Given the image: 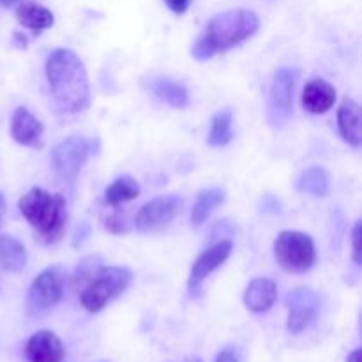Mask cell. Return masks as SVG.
I'll list each match as a JSON object with an SVG mask.
<instances>
[{
    "label": "cell",
    "mask_w": 362,
    "mask_h": 362,
    "mask_svg": "<svg viewBox=\"0 0 362 362\" xmlns=\"http://www.w3.org/2000/svg\"><path fill=\"white\" fill-rule=\"evenodd\" d=\"M184 362H204V361H202L200 357H187V359Z\"/></svg>",
    "instance_id": "836d02e7"
},
{
    "label": "cell",
    "mask_w": 362,
    "mask_h": 362,
    "mask_svg": "<svg viewBox=\"0 0 362 362\" xmlns=\"http://www.w3.org/2000/svg\"><path fill=\"white\" fill-rule=\"evenodd\" d=\"M352 258L356 265H361V221L352 230Z\"/></svg>",
    "instance_id": "484cf974"
},
{
    "label": "cell",
    "mask_w": 362,
    "mask_h": 362,
    "mask_svg": "<svg viewBox=\"0 0 362 362\" xmlns=\"http://www.w3.org/2000/svg\"><path fill=\"white\" fill-rule=\"evenodd\" d=\"M182 198L175 197V194L154 198L138 211L134 226L140 233L158 232L175 219V216L182 209Z\"/></svg>",
    "instance_id": "9c48e42d"
},
{
    "label": "cell",
    "mask_w": 362,
    "mask_h": 362,
    "mask_svg": "<svg viewBox=\"0 0 362 362\" xmlns=\"http://www.w3.org/2000/svg\"><path fill=\"white\" fill-rule=\"evenodd\" d=\"M21 2V0H0V6L2 7H13L14 4Z\"/></svg>",
    "instance_id": "d6a6232c"
},
{
    "label": "cell",
    "mask_w": 362,
    "mask_h": 362,
    "mask_svg": "<svg viewBox=\"0 0 362 362\" xmlns=\"http://www.w3.org/2000/svg\"><path fill=\"white\" fill-rule=\"evenodd\" d=\"M64 345L52 331H39L25 346L27 362H64Z\"/></svg>",
    "instance_id": "4fadbf2b"
},
{
    "label": "cell",
    "mask_w": 362,
    "mask_h": 362,
    "mask_svg": "<svg viewBox=\"0 0 362 362\" xmlns=\"http://www.w3.org/2000/svg\"><path fill=\"white\" fill-rule=\"evenodd\" d=\"M165 2L175 14H184L189 7L191 0H165Z\"/></svg>",
    "instance_id": "83f0119b"
},
{
    "label": "cell",
    "mask_w": 362,
    "mask_h": 362,
    "mask_svg": "<svg viewBox=\"0 0 362 362\" xmlns=\"http://www.w3.org/2000/svg\"><path fill=\"white\" fill-rule=\"evenodd\" d=\"M226 193L221 187H209L202 189L197 194L193 209H191V225L202 226L209 219V216L216 211L221 204H225Z\"/></svg>",
    "instance_id": "ac0fdd59"
},
{
    "label": "cell",
    "mask_w": 362,
    "mask_h": 362,
    "mask_svg": "<svg viewBox=\"0 0 362 362\" xmlns=\"http://www.w3.org/2000/svg\"><path fill=\"white\" fill-rule=\"evenodd\" d=\"M103 267L101 257L94 255V257H87L76 265L73 274V286L74 288H83L92 278L99 272V269Z\"/></svg>",
    "instance_id": "cb8c5ba5"
},
{
    "label": "cell",
    "mask_w": 362,
    "mask_h": 362,
    "mask_svg": "<svg viewBox=\"0 0 362 362\" xmlns=\"http://www.w3.org/2000/svg\"><path fill=\"white\" fill-rule=\"evenodd\" d=\"M133 274L127 267H105L99 269L98 274L81 288L80 303L88 313H99L105 310L113 299L122 296L129 286Z\"/></svg>",
    "instance_id": "277c9868"
},
{
    "label": "cell",
    "mask_w": 362,
    "mask_h": 362,
    "mask_svg": "<svg viewBox=\"0 0 362 362\" xmlns=\"http://www.w3.org/2000/svg\"><path fill=\"white\" fill-rule=\"evenodd\" d=\"M18 207L41 243L53 244L64 235L67 212L66 200L60 194H52L42 187H32L20 198Z\"/></svg>",
    "instance_id": "3957f363"
},
{
    "label": "cell",
    "mask_w": 362,
    "mask_h": 362,
    "mask_svg": "<svg viewBox=\"0 0 362 362\" xmlns=\"http://www.w3.org/2000/svg\"><path fill=\"white\" fill-rule=\"evenodd\" d=\"M27 265V250L23 243L11 235H0V271L20 272Z\"/></svg>",
    "instance_id": "d6986e66"
},
{
    "label": "cell",
    "mask_w": 362,
    "mask_h": 362,
    "mask_svg": "<svg viewBox=\"0 0 362 362\" xmlns=\"http://www.w3.org/2000/svg\"><path fill=\"white\" fill-rule=\"evenodd\" d=\"M278 286L269 278H255L244 292V306L253 313H265L274 304Z\"/></svg>",
    "instance_id": "9a60e30c"
},
{
    "label": "cell",
    "mask_w": 362,
    "mask_h": 362,
    "mask_svg": "<svg viewBox=\"0 0 362 362\" xmlns=\"http://www.w3.org/2000/svg\"><path fill=\"white\" fill-rule=\"evenodd\" d=\"M260 27V20L253 11L230 9L211 18L207 27L194 42L191 55L197 60H209L218 53L235 48L255 35Z\"/></svg>",
    "instance_id": "7a4b0ae2"
},
{
    "label": "cell",
    "mask_w": 362,
    "mask_h": 362,
    "mask_svg": "<svg viewBox=\"0 0 362 362\" xmlns=\"http://www.w3.org/2000/svg\"><path fill=\"white\" fill-rule=\"evenodd\" d=\"M92 154V141L85 136H67L60 144L55 145L52 152V163L55 172L62 179L74 180Z\"/></svg>",
    "instance_id": "ba28073f"
},
{
    "label": "cell",
    "mask_w": 362,
    "mask_h": 362,
    "mask_svg": "<svg viewBox=\"0 0 362 362\" xmlns=\"http://www.w3.org/2000/svg\"><path fill=\"white\" fill-rule=\"evenodd\" d=\"M338 127L346 144L361 145V106L354 99L345 98L338 110Z\"/></svg>",
    "instance_id": "2e32d148"
},
{
    "label": "cell",
    "mask_w": 362,
    "mask_h": 362,
    "mask_svg": "<svg viewBox=\"0 0 362 362\" xmlns=\"http://www.w3.org/2000/svg\"><path fill=\"white\" fill-rule=\"evenodd\" d=\"M285 304L288 308L286 327L292 334H299L315 322L320 300H318L315 290L308 288V286H297L286 296Z\"/></svg>",
    "instance_id": "30bf717a"
},
{
    "label": "cell",
    "mask_w": 362,
    "mask_h": 362,
    "mask_svg": "<svg viewBox=\"0 0 362 362\" xmlns=\"http://www.w3.org/2000/svg\"><path fill=\"white\" fill-rule=\"evenodd\" d=\"M232 138V112L230 110H223V112H218L212 117L207 141L212 147H223V145L230 144Z\"/></svg>",
    "instance_id": "603a6c76"
},
{
    "label": "cell",
    "mask_w": 362,
    "mask_h": 362,
    "mask_svg": "<svg viewBox=\"0 0 362 362\" xmlns=\"http://www.w3.org/2000/svg\"><path fill=\"white\" fill-rule=\"evenodd\" d=\"M16 20L20 21V25L30 28L35 34H41L46 28H52L53 23H55V16H53L52 11L34 2L18 6Z\"/></svg>",
    "instance_id": "ffe728a7"
},
{
    "label": "cell",
    "mask_w": 362,
    "mask_h": 362,
    "mask_svg": "<svg viewBox=\"0 0 362 362\" xmlns=\"http://www.w3.org/2000/svg\"><path fill=\"white\" fill-rule=\"evenodd\" d=\"M42 133H45V127L41 120H37V117L32 115L25 106L14 110L13 120H11V136L16 144L23 147H42Z\"/></svg>",
    "instance_id": "7c38bea8"
},
{
    "label": "cell",
    "mask_w": 362,
    "mask_h": 362,
    "mask_svg": "<svg viewBox=\"0 0 362 362\" xmlns=\"http://www.w3.org/2000/svg\"><path fill=\"white\" fill-rule=\"evenodd\" d=\"M232 247L233 244L230 239L218 240V243H214L211 247H207V250L197 258V262L193 264V269H191L189 279H187V290H189L191 297L200 296L204 279L207 278V276H211L216 269H219L226 260H228L230 253H232Z\"/></svg>",
    "instance_id": "8fae6325"
},
{
    "label": "cell",
    "mask_w": 362,
    "mask_h": 362,
    "mask_svg": "<svg viewBox=\"0 0 362 362\" xmlns=\"http://www.w3.org/2000/svg\"><path fill=\"white\" fill-rule=\"evenodd\" d=\"M300 191L311 194V197H327L329 189H331V182H329V175L322 166H310L304 170L297 182Z\"/></svg>",
    "instance_id": "7402d4cb"
},
{
    "label": "cell",
    "mask_w": 362,
    "mask_h": 362,
    "mask_svg": "<svg viewBox=\"0 0 362 362\" xmlns=\"http://www.w3.org/2000/svg\"><path fill=\"white\" fill-rule=\"evenodd\" d=\"M300 103H303V108L306 112L313 113V115H320V113L329 112L334 106L336 88L325 80H318V78L311 80L304 87Z\"/></svg>",
    "instance_id": "5bb4252c"
},
{
    "label": "cell",
    "mask_w": 362,
    "mask_h": 362,
    "mask_svg": "<svg viewBox=\"0 0 362 362\" xmlns=\"http://www.w3.org/2000/svg\"><path fill=\"white\" fill-rule=\"evenodd\" d=\"M274 258L279 267L290 274L308 272L317 262L313 239L308 233L285 230L274 240Z\"/></svg>",
    "instance_id": "5b68a950"
},
{
    "label": "cell",
    "mask_w": 362,
    "mask_h": 362,
    "mask_svg": "<svg viewBox=\"0 0 362 362\" xmlns=\"http://www.w3.org/2000/svg\"><path fill=\"white\" fill-rule=\"evenodd\" d=\"M138 197H140V186L129 175H122L119 179H115L105 191V202L108 205H112V207L126 204V202L134 200Z\"/></svg>",
    "instance_id": "44dd1931"
},
{
    "label": "cell",
    "mask_w": 362,
    "mask_h": 362,
    "mask_svg": "<svg viewBox=\"0 0 362 362\" xmlns=\"http://www.w3.org/2000/svg\"><path fill=\"white\" fill-rule=\"evenodd\" d=\"M88 233H90V226H88L87 223H81V225L78 226L76 233H74V246L81 244V240H83Z\"/></svg>",
    "instance_id": "f546056e"
},
{
    "label": "cell",
    "mask_w": 362,
    "mask_h": 362,
    "mask_svg": "<svg viewBox=\"0 0 362 362\" xmlns=\"http://www.w3.org/2000/svg\"><path fill=\"white\" fill-rule=\"evenodd\" d=\"M361 350H354V352H350L349 356H346V362H361Z\"/></svg>",
    "instance_id": "4dcf8cb0"
},
{
    "label": "cell",
    "mask_w": 362,
    "mask_h": 362,
    "mask_svg": "<svg viewBox=\"0 0 362 362\" xmlns=\"http://www.w3.org/2000/svg\"><path fill=\"white\" fill-rule=\"evenodd\" d=\"M297 78H299V71L293 69V67H279L274 73L267 110L272 126H281L292 115Z\"/></svg>",
    "instance_id": "52a82bcc"
},
{
    "label": "cell",
    "mask_w": 362,
    "mask_h": 362,
    "mask_svg": "<svg viewBox=\"0 0 362 362\" xmlns=\"http://www.w3.org/2000/svg\"><path fill=\"white\" fill-rule=\"evenodd\" d=\"M67 274L60 265H52L45 269L37 278L32 281L27 292V308L28 317H41L57 306L64 297V286H66Z\"/></svg>",
    "instance_id": "8992f818"
},
{
    "label": "cell",
    "mask_w": 362,
    "mask_h": 362,
    "mask_svg": "<svg viewBox=\"0 0 362 362\" xmlns=\"http://www.w3.org/2000/svg\"><path fill=\"white\" fill-rule=\"evenodd\" d=\"M105 226L108 232L115 233V235H119V233H127L129 232V226H127V223L124 221V218H120L119 214H112L106 218L105 221Z\"/></svg>",
    "instance_id": "d4e9b609"
},
{
    "label": "cell",
    "mask_w": 362,
    "mask_h": 362,
    "mask_svg": "<svg viewBox=\"0 0 362 362\" xmlns=\"http://www.w3.org/2000/svg\"><path fill=\"white\" fill-rule=\"evenodd\" d=\"M46 78L60 112L80 113L88 108V76L76 53L67 48L53 49L46 60Z\"/></svg>",
    "instance_id": "6da1fadb"
},
{
    "label": "cell",
    "mask_w": 362,
    "mask_h": 362,
    "mask_svg": "<svg viewBox=\"0 0 362 362\" xmlns=\"http://www.w3.org/2000/svg\"><path fill=\"white\" fill-rule=\"evenodd\" d=\"M101 362H108V361H101Z\"/></svg>",
    "instance_id": "e575fe53"
},
{
    "label": "cell",
    "mask_w": 362,
    "mask_h": 362,
    "mask_svg": "<svg viewBox=\"0 0 362 362\" xmlns=\"http://www.w3.org/2000/svg\"><path fill=\"white\" fill-rule=\"evenodd\" d=\"M262 212H271V214H279L281 212V204H279V200L276 197H272V194H265L264 198H262Z\"/></svg>",
    "instance_id": "4316f807"
},
{
    "label": "cell",
    "mask_w": 362,
    "mask_h": 362,
    "mask_svg": "<svg viewBox=\"0 0 362 362\" xmlns=\"http://www.w3.org/2000/svg\"><path fill=\"white\" fill-rule=\"evenodd\" d=\"M216 362H239V357L235 356V352L232 349H225L218 354Z\"/></svg>",
    "instance_id": "f1b7e54d"
},
{
    "label": "cell",
    "mask_w": 362,
    "mask_h": 362,
    "mask_svg": "<svg viewBox=\"0 0 362 362\" xmlns=\"http://www.w3.org/2000/svg\"><path fill=\"white\" fill-rule=\"evenodd\" d=\"M4 216H6V198H4L2 191H0V225L4 221Z\"/></svg>",
    "instance_id": "1f68e13d"
},
{
    "label": "cell",
    "mask_w": 362,
    "mask_h": 362,
    "mask_svg": "<svg viewBox=\"0 0 362 362\" xmlns=\"http://www.w3.org/2000/svg\"><path fill=\"white\" fill-rule=\"evenodd\" d=\"M148 88L154 94L156 99L166 103V105L173 106V108H186L189 95H187V88L179 81L172 80L168 76H156L152 78Z\"/></svg>",
    "instance_id": "e0dca14e"
}]
</instances>
